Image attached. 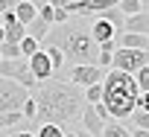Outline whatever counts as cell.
<instances>
[{"label": "cell", "instance_id": "obj_1", "mask_svg": "<svg viewBox=\"0 0 149 137\" xmlns=\"http://www.w3.org/2000/svg\"><path fill=\"white\" fill-rule=\"evenodd\" d=\"M35 99V120L32 125H73L79 117H82V108H85V96H82V88L70 85V82H58V79H50V82H41L32 93Z\"/></svg>", "mask_w": 149, "mask_h": 137}, {"label": "cell", "instance_id": "obj_2", "mask_svg": "<svg viewBox=\"0 0 149 137\" xmlns=\"http://www.w3.org/2000/svg\"><path fill=\"white\" fill-rule=\"evenodd\" d=\"M41 47H56L64 55V67H76V64H94L97 67V55L100 47L91 38V18H76L70 15L64 24L50 26V32L44 35Z\"/></svg>", "mask_w": 149, "mask_h": 137}, {"label": "cell", "instance_id": "obj_3", "mask_svg": "<svg viewBox=\"0 0 149 137\" xmlns=\"http://www.w3.org/2000/svg\"><path fill=\"white\" fill-rule=\"evenodd\" d=\"M102 108L111 120L123 122L132 117L134 111V99H137V85H134V76L129 73H120V70H105L102 76Z\"/></svg>", "mask_w": 149, "mask_h": 137}, {"label": "cell", "instance_id": "obj_4", "mask_svg": "<svg viewBox=\"0 0 149 137\" xmlns=\"http://www.w3.org/2000/svg\"><path fill=\"white\" fill-rule=\"evenodd\" d=\"M146 64H149V53H143V50H123V47H117L111 53V70H120V73L134 76L140 67H146Z\"/></svg>", "mask_w": 149, "mask_h": 137}, {"label": "cell", "instance_id": "obj_5", "mask_svg": "<svg viewBox=\"0 0 149 137\" xmlns=\"http://www.w3.org/2000/svg\"><path fill=\"white\" fill-rule=\"evenodd\" d=\"M102 76H105V70H100L94 64H76V67H64L58 82H70L76 88H88V85H100Z\"/></svg>", "mask_w": 149, "mask_h": 137}, {"label": "cell", "instance_id": "obj_6", "mask_svg": "<svg viewBox=\"0 0 149 137\" xmlns=\"http://www.w3.org/2000/svg\"><path fill=\"white\" fill-rule=\"evenodd\" d=\"M26 99H29V91H26V88H21V85L12 82V79H0V114L21 111Z\"/></svg>", "mask_w": 149, "mask_h": 137}, {"label": "cell", "instance_id": "obj_7", "mask_svg": "<svg viewBox=\"0 0 149 137\" xmlns=\"http://www.w3.org/2000/svg\"><path fill=\"white\" fill-rule=\"evenodd\" d=\"M91 38H94V44L100 47V44H105V41H117V32H114V26H111L108 21L94 18V21H91Z\"/></svg>", "mask_w": 149, "mask_h": 137}, {"label": "cell", "instance_id": "obj_8", "mask_svg": "<svg viewBox=\"0 0 149 137\" xmlns=\"http://www.w3.org/2000/svg\"><path fill=\"white\" fill-rule=\"evenodd\" d=\"M82 131H88V134H94V137H100L102 134V125H105V120L94 111V105H85L82 108Z\"/></svg>", "mask_w": 149, "mask_h": 137}, {"label": "cell", "instance_id": "obj_9", "mask_svg": "<svg viewBox=\"0 0 149 137\" xmlns=\"http://www.w3.org/2000/svg\"><path fill=\"white\" fill-rule=\"evenodd\" d=\"M123 32H132V35H149V15H146V12L129 15V18L123 21Z\"/></svg>", "mask_w": 149, "mask_h": 137}, {"label": "cell", "instance_id": "obj_10", "mask_svg": "<svg viewBox=\"0 0 149 137\" xmlns=\"http://www.w3.org/2000/svg\"><path fill=\"white\" fill-rule=\"evenodd\" d=\"M117 47H123V50H143V53H149V38H146V35L123 32V35H117Z\"/></svg>", "mask_w": 149, "mask_h": 137}, {"label": "cell", "instance_id": "obj_11", "mask_svg": "<svg viewBox=\"0 0 149 137\" xmlns=\"http://www.w3.org/2000/svg\"><path fill=\"white\" fill-rule=\"evenodd\" d=\"M12 12H15V18H18V24H24V26H26V24H32V21L38 18V9H35L32 3H26V0H18V3H15V9H12Z\"/></svg>", "mask_w": 149, "mask_h": 137}, {"label": "cell", "instance_id": "obj_12", "mask_svg": "<svg viewBox=\"0 0 149 137\" xmlns=\"http://www.w3.org/2000/svg\"><path fill=\"white\" fill-rule=\"evenodd\" d=\"M97 18H102V21H108V24L114 26V32H117V35H123V21H126V18L120 15V9H105V12H100Z\"/></svg>", "mask_w": 149, "mask_h": 137}, {"label": "cell", "instance_id": "obj_13", "mask_svg": "<svg viewBox=\"0 0 149 137\" xmlns=\"http://www.w3.org/2000/svg\"><path fill=\"white\" fill-rule=\"evenodd\" d=\"M100 137H129V125H123V122H117V120H108L105 125H102V134Z\"/></svg>", "mask_w": 149, "mask_h": 137}, {"label": "cell", "instance_id": "obj_14", "mask_svg": "<svg viewBox=\"0 0 149 137\" xmlns=\"http://www.w3.org/2000/svg\"><path fill=\"white\" fill-rule=\"evenodd\" d=\"M47 32H50V26H47V24H44L41 18H35L32 24H26V35H29V38H35L38 44L44 41V35H47Z\"/></svg>", "mask_w": 149, "mask_h": 137}, {"label": "cell", "instance_id": "obj_15", "mask_svg": "<svg viewBox=\"0 0 149 137\" xmlns=\"http://www.w3.org/2000/svg\"><path fill=\"white\" fill-rule=\"evenodd\" d=\"M15 58H21V44L3 41L0 44V61H15Z\"/></svg>", "mask_w": 149, "mask_h": 137}, {"label": "cell", "instance_id": "obj_16", "mask_svg": "<svg viewBox=\"0 0 149 137\" xmlns=\"http://www.w3.org/2000/svg\"><path fill=\"white\" fill-rule=\"evenodd\" d=\"M21 122H24L21 111H6V114H0V131H9V128H15V125H21Z\"/></svg>", "mask_w": 149, "mask_h": 137}, {"label": "cell", "instance_id": "obj_17", "mask_svg": "<svg viewBox=\"0 0 149 137\" xmlns=\"http://www.w3.org/2000/svg\"><path fill=\"white\" fill-rule=\"evenodd\" d=\"M38 50H41V44H38L35 38L24 35V41H21V58H26V61H29V58H32V55H35Z\"/></svg>", "mask_w": 149, "mask_h": 137}, {"label": "cell", "instance_id": "obj_18", "mask_svg": "<svg viewBox=\"0 0 149 137\" xmlns=\"http://www.w3.org/2000/svg\"><path fill=\"white\" fill-rule=\"evenodd\" d=\"M82 96H85V105L102 102V85H88V88H82Z\"/></svg>", "mask_w": 149, "mask_h": 137}, {"label": "cell", "instance_id": "obj_19", "mask_svg": "<svg viewBox=\"0 0 149 137\" xmlns=\"http://www.w3.org/2000/svg\"><path fill=\"white\" fill-rule=\"evenodd\" d=\"M126 122H129L132 128H143V131H149V114H146V111H137V108H134L132 117H129Z\"/></svg>", "mask_w": 149, "mask_h": 137}, {"label": "cell", "instance_id": "obj_20", "mask_svg": "<svg viewBox=\"0 0 149 137\" xmlns=\"http://www.w3.org/2000/svg\"><path fill=\"white\" fill-rule=\"evenodd\" d=\"M117 9H120V15H123V18L143 12V9H140V0H120V3H117Z\"/></svg>", "mask_w": 149, "mask_h": 137}, {"label": "cell", "instance_id": "obj_21", "mask_svg": "<svg viewBox=\"0 0 149 137\" xmlns=\"http://www.w3.org/2000/svg\"><path fill=\"white\" fill-rule=\"evenodd\" d=\"M134 85H137V91H140V93H149V64H146V67H140V70L134 73Z\"/></svg>", "mask_w": 149, "mask_h": 137}, {"label": "cell", "instance_id": "obj_22", "mask_svg": "<svg viewBox=\"0 0 149 137\" xmlns=\"http://www.w3.org/2000/svg\"><path fill=\"white\" fill-rule=\"evenodd\" d=\"M35 137H64V128L44 122V125H38V128H35Z\"/></svg>", "mask_w": 149, "mask_h": 137}, {"label": "cell", "instance_id": "obj_23", "mask_svg": "<svg viewBox=\"0 0 149 137\" xmlns=\"http://www.w3.org/2000/svg\"><path fill=\"white\" fill-rule=\"evenodd\" d=\"M70 15H67V9H56V18H53V26H58V24H64Z\"/></svg>", "mask_w": 149, "mask_h": 137}, {"label": "cell", "instance_id": "obj_24", "mask_svg": "<svg viewBox=\"0 0 149 137\" xmlns=\"http://www.w3.org/2000/svg\"><path fill=\"white\" fill-rule=\"evenodd\" d=\"M117 50V41H105V44H100V53H114Z\"/></svg>", "mask_w": 149, "mask_h": 137}, {"label": "cell", "instance_id": "obj_25", "mask_svg": "<svg viewBox=\"0 0 149 137\" xmlns=\"http://www.w3.org/2000/svg\"><path fill=\"white\" fill-rule=\"evenodd\" d=\"M67 3H70V0H50L47 6H53V9H67Z\"/></svg>", "mask_w": 149, "mask_h": 137}, {"label": "cell", "instance_id": "obj_26", "mask_svg": "<svg viewBox=\"0 0 149 137\" xmlns=\"http://www.w3.org/2000/svg\"><path fill=\"white\" fill-rule=\"evenodd\" d=\"M129 137H149V131H143V128H129Z\"/></svg>", "mask_w": 149, "mask_h": 137}, {"label": "cell", "instance_id": "obj_27", "mask_svg": "<svg viewBox=\"0 0 149 137\" xmlns=\"http://www.w3.org/2000/svg\"><path fill=\"white\" fill-rule=\"evenodd\" d=\"M9 9H15V3H12V0H0V15H3V12H9Z\"/></svg>", "mask_w": 149, "mask_h": 137}, {"label": "cell", "instance_id": "obj_28", "mask_svg": "<svg viewBox=\"0 0 149 137\" xmlns=\"http://www.w3.org/2000/svg\"><path fill=\"white\" fill-rule=\"evenodd\" d=\"M26 3H32L35 9H41V6H47V3H50V0H26Z\"/></svg>", "mask_w": 149, "mask_h": 137}, {"label": "cell", "instance_id": "obj_29", "mask_svg": "<svg viewBox=\"0 0 149 137\" xmlns=\"http://www.w3.org/2000/svg\"><path fill=\"white\" fill-rule=\"evenodd\" d=\"M15 137H35V131H15Z\"/></svg>", "mask_w": 149, "mask_h": 137}, {"label": "cell", "instance_id": "obj_30", "mask_svg": "<svg viewBox=\"0 0 149 137\" xmlns=\"http://www.w3.org/2000/svg\"><path fill=\"white\" fill-rule=\"evenodd\" d=\"M140 9H143V12L149 15V0H140Z\"/></svg>", "mask_w": 149, "mask_h": 137}, {"label": "cell", "instance_id": "obj_31", "mask_svg": "<svg viewBox=\"0 0 149 137\" xmlns=\"http://www.w3.org/2000/svg\"><path fill=\"white\" fill-rule=\"evenodd\" d=\"M6 41V32H3V26H0V44H3Z\"/></svg>", "mask_w": 149, "mask_h": 137}, {"label": "cell", "instance_id": "obj_32", "mask_svg": "<svg viewBox=\"0 0 149 137\" xmlns=\"http://www.w3.org/2000/svg\"><path fill=\"white\" fill-rule=\"evenodd\" d=\"M76 137H94V134H88V131H82V134H76Z\"/></svg>", "mask_w": 149, "mask_h": 137}, {"label": "cell", "instance_id": "obj_33", "mask_svg": "<svg viewBox=\"0 0 149 137\" xmlns=\"http://www.w3.org/2000/svg\"><path fill=\"white\" fill-rule=\"evenodd\" d=\"M64 137H76V134H73V131H64Z\"/></svg>", "mask_w": 149, "mask_h": 137}, {"label": "cell", "instance_id": "obj_34", "mask_svg": "<svg viewBox=\"0 0 149 137\" xmlns=\"http://www.w3.org/2000/svg\"><path fill=\"white\" fill-rule=\"evenodd\" d=\"M3 137H15V131H9V134H3Z\"/></svg>", "mask_w": 149, "mask_h": 137}, {"label": "cell", "instance_id": "obj_35", "mask_svg": "<svg viewBox=\"0 0 149 137\" xmlns=\"http://www.w3.org/2000/svg\"><path fill=\"white\" fill-rule=\"evenodd\" d=\"M12 3H18V0H12Z\"/></svg>", "mask_w": 149, "mask_h": 137}, {"label": "cell", "instance_id": "obj_36", "mask_svg": "<svg viewBox=\"0 0 149 137\" xmlns=\"http://www.w3.org/2000/svg\"><path fill=\"white\" fill-rule=\"evenodd\" d=\"M146 38H149V35H146Z\"/></svg>", "mask_w": 149, "mask_h": 137}]
</instances>
